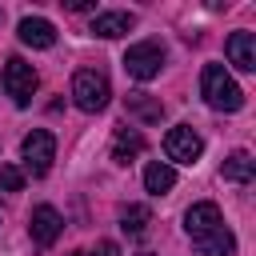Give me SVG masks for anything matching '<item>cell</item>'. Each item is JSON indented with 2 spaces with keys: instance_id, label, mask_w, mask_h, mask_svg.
<instances>
[{
  "instance_id": "5b68a950",
  "label": "cell",
  "mask_w": 256,
  "mask_h": 256,
  "mask_svg": "<svg viewBox=\"0 0 256 256\" xmlns=\"http://www.w3.org/2000/svg\"><path fill=\"white\" fill-rule=\"evenodd\" d=\"M124 68H128V76H136V80H156L160 68H164V48H160L156 40H140V44H132V48L124 52Z\"/></svg>"
},
{
  "instance_id": "9c48e42d",
  "label": "cell",
  "mask_w": 256,
  "mask_h": 256,
  "mask_svg": "<svg viewBox=\"0 0 256 256\" xmlns=\"http://www.w3.org/2000/svg\"><path fill=\"white\" fill-rule=\"evenodd\" d=\"M228 60L240 68V72H256V36L252 32H232L228 44H224Z\"/></svg>"
},
{
  "instance_id": "7c38bea8",
  "label": "cell",
  "mask_w": 256,
  "mask_h": 256,
  "mask_svg": "<svg viewBox=\"0 0 256 256\" xmlns=\"http://www.w3.org/2000/svg\"><path fill=\"white\" fill-rule=\"evenodd\" d=\"M144 152V136L136 132V128H120L116 132V144H112V160L116 164H128V160H136Z\"/></svg>"
},
{
  "instance_id": "4fadbf2b",
  "label": "cell",
  "mask_w": 256,
  "mask_h": 256,
  "mask_svg": "<svg viewBox=\"0 0 256 256\" xmlns=\"http://www.w3.org/2000/svg\"><path fill=\"white\" fill-rule=\"evenodd\" d=\"M144 188H148L152 196H164V192H172V188H176V172H172L168 164L152 160V164L144 168Z\"/></svg>"
},
{
  "instance_id": "277c9868",
  "label": "cell",
  "mask_w": 256,
  "mask_h": 256,
  "mask_svg": "<svg viewBox=\"0 0 256 256\" xmlns=\"http://www.w3.org/2000/svg\"><path fill=\"white\" fill-rule=\"evenodd\" d=\"M0 80H4V92L12 96V104H32V92H36V68L28 64V60H20V56H12L8 64H4V72H0Z\"/></svg>"
},
{
  "instance_id": "2e32d148",
  "label": "cell",
  "mask_w": 256,
  "mask_h": 256,
  "mask_svg": "<svg viewBox=\"0 0 256 256\" xmlns=\"http://www.w3.org/2000/svg\"><path fill=\"white\" fill-rule=\"evenodd\" d=\"M148 224H152V212H148L144 204H128V208L120 212V228H124L128 236H144Z\"/></svg>"
},
{
  "instance_id": "e0dca14e",
  "label": "cell",
  "mask_w": 256,
  "mask_h": 256,
  "mask_svg": "<svg viewBox=\"0 0 256 256\" xmlns=\"http://www.w3.org/2000/svg\"><path fill=\"white\" fill-rule=\"evenodd\" d=\"M0 188L4 192H20L24 188V172L16 164H0Z\"/></svg>"
},
{
  "instance_id": "52a82bcc",
  "label": "cell",
  "mask_w": 256,
  "mask_h": 256,
  "mask_svg": "<svg viewBox=\"0 0 256 256\" xmlns=\"http://www.w3.org/2000/svg\"><path fill=\"white\" fill-rule=\"evenodd\" d=\"M164 152H168V160H176V164H192V160H200L204 140H200V132H196V128L176 124V128L164 136Z\"/></svg>"
},
{
  "instance_id": "ba28073f",
  "label": "cell",
  "mask_w": 256,
  "mask_h": 256,
  "mask_svg": "<svg viewBox=\"0 0 256 256\" xmlns=\"http://www.w3.org/2000/svg\"><path fill=\"white\" fill-rule=\"evenodd\" d=\"M64 232V220H60V212L52 208V204H36L32 208V240L36 244H56V236Z\"/></svg>"
},
{
  "instance_id": "3957f363",
  "label": "cell",
  "mask_w": 256,
  "mask_h": 256,
  "mask_svg": "<svg viewBox=\"0 0 256 256\" xmlns=\"http://www.w3.org/2000/svg\"><path fill=\"white\" fill-rule=\"evenodd\" d=\"M20 156H24V168L32 176H48V168L56 160V136L48 128H32L24 136V144H20Z\"/></svg>"
},
{
  "instance_id": "8992f818",
  "label": "cell",
  "mask_w": 256,
  "mask_h": 256,
  "mask_svg": "<svg viewBox=\"0 0 256 256\" xmlns=\"http://www.w3.org/2000/svg\"><path fill=\"white\" fill-rule=\"evenodd\" d=\"M224 228V216H220V208L212 204V200H200V204H192L188 212H184V232L196 240V244H204L208 236H216Z\"/></svg>"
},
{
  "instance_id": "7a4b0ae2",
  "label": "cell",
  "mask_w": 256,
  "mask_h": 256,
  "mask_svg": "<svg viewBox=\"0 0 256 256\" xmlns=\"http://www.w3.org/2000/svg\"><path fill=\"white\" fill-rule=\"evenodd\" d=\"M108 96H112V88H108V76H104V72L80 68V72L72 76V100H76V108H84V112H104V108H108Z\"/></svg>"
},
{
  "instance_id": "ac0fdd59",
  "label": "cell",
  "mask_w": 256,
  "mask_h": 256,
  "mask_svg": "<svg viewBox=\"0 0 256 256\" xmlns=\"http://www.w3.org/2000/svg\"><path fill=\"white\" fill-rule=\"evenodd\" d=\"M92 256H120V248H116V244H112V240H100V244H96V252H92Z\"/></svg>"
},
{
  "instance_id": "6da1fadb",
  "label": "cell",
  "mask_w": 256,
  "mask_h": 256,
  "mask_svg": "<svg viewBox=\"0 0 256 256\" xmlns=\"http://www.w3.org/2000/svg\"><path fill=\"white\" fill-rule=\"evenodd\" d=\"M200 92H204V100H208L216 112H236V108H244V92H240V84L224 72V64H204V72H200Z\"/></svg>"
},
{
  "instance_id": "9a60e30c",
  "label": "cell",
  "mask_w": 256,
  "mask_h": 256,
  "mask_svg": "<svg viewBox=\"0 0 256 256\" xmlns=\"http://www.w3.org/2000/svg\"><path fill=\"white\" fill-rule=\"evenodd\" d=\"M252 172H256V164H252L248 152H232V156L224 160V180H232V184H248Z\"/></svg>"
},
{
  "instance_id": "d6986e66",
  "label": "cell",
  "mask_w": 256,
  "mask_h": 256,
  "mask_svg": "<svg viewBox=\"0 0 256 256\" xmlns=\"http://www.w3.org/2000/svg\"><path fill=\"white\" fill-rule=\"evenodd\" d=\"M68 8H72V12H88V8H92V0H68Z\"/></svg>"
},
{
  "instance_id": "ffe728a7",
  "label": "cell",
  "mask_w": 256,
  "mask_h": 256,
  "mask_svg": "<svg viewBox=\"0 0 256 256\" xmlns=\"http://www.w3.org/2000/svg\"><path fill=\"white\" fill-rule=\"evenodd\" d=\"M72 256H84V252H72Z\"/></svg>"
},
{
  "instance_id": "8fae6325",
  "label": "cell",
  "mask_w": 256,
  "mask_h": 256,
  "mask_svg": "<svg viewBox=\"0 0 256 256\" xmlns=\"http://www.w3.org/2000/svg\"><path fill=\"white\" fill-rule=\"evenodd\" d=\"M132 24H136V20H132V12H100V16L92 20V32H96V36H104V40H112V36H124Z\"/></svg>"
},
{
  "instance_id": "30bf717a",
  "label": "cell",
  "mask_w": 256,
  "mask_h": 256,
  "mask_svg": "<svg viewBox=\"0 0 256 256\" xmlns=\"http://www.w3.org/2000/svg\"><path fill=\"white\" fill-rule=\"evenodd\" d=\"M20 40L28 48H52L56 44V28L44 20V16H24L20 20Z\"/></svg>"
},
{
  "instance_id": "5bb4252c",
  "label": "cell",
  "mask_w": 256,
  "mask_h": 256,
  "mask_svg": "<svg viewBox=\"0 0 256 256\" xmlns=\"http://www.w3.org/2000/svg\"><path fill=\"white\" fill-rule=\"evenodd\" d=\"M128 112L132 116H140V120H148V124H156L160 116H164V104L160 100H152V96H144V92H128Z\"/></svg>"
}]
</instances>
